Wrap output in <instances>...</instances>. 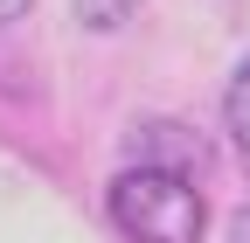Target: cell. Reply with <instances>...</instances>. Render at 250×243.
Returning a JSON list of instances; mask_svg holds the SVG:
<instances>
[{
    "mask_svg": "<svg viewBox=\"0 0 250 243\" xmlns=\"http://www.w3.org/2000/svg\"><path fill=\"white\" fill-rule=\"evenodd\" d=\"M104 202L132 243H202V223H208L202 188L181 174H160V167H125Z\"/></svg>",
    "mask_w": 250,
    "mask_h": 243,
    "instance_id": "cell-1",
    "label": "cell"
},
{
    "mask_svg": "<svg viewBox=\"0 0 250 243\" xmlns=\"http://www.w3.org/2000/svg\"><path fill=\"white\" fill-rule=\"evenodd\" d=\"M132 153H139L132 167H160V174H181L188 181V174L208 160V146L188 132V125H167V118H160V125H139L132 132Z\"/></svg>",
    "mask_w": 250,
    "mask_h": 243,
    "instance_id": "cell-2",
    "label": "cell"
},
{
    "mask_svg": "<svg viewBox=\"0 0 250 243\" xmlns=\"http://www.w3.org/2000/svg\"><path fill=\"white\" fill-rule=\"evenodd\" d=\"M223 132H229L236 160H243V174H250V56L236 63V77H229V90H223Z\"/></svg>",
    "mask_w": 250,
    "mask_h": 243,
    "instance_id": "cell-3",
    "label": "cell"
},
{
    "mask_svg": "<svg viewBox=\"0 0 250 243\" xmlns=\"http://www.w3.org/2000/svg\"><path fill=\"white\" fill-rule=\"evenodd\" d=\"M70 7H77L83 28H98V35H104V28H125V21L139 14V0H70Z\"/></svg>",
    "mask_w": 250,
    "mask_h": 243,
    "instance_id": "cell-4",
    "label": "cell"
},
{
    "mask_svg": "<svg viewBox=\"0 0 250 243\" xmlns=\"http://www.w3.org/2000/svg\"><path fill=\"white\" fill-rule=\"evenodd\" d=\"M229 243H250V208H236V216H229Z\"/></svg>",
    "mask_w": 250,
    "mask_h": 243,
    "instance_id": "cell-5",
    "label": "cell"
},
{
    "mask_svg": "<svg viewBox=\"0 0 250 243\" xmlns=\"http://www.w3.org/2000/svg\"><path fill=\"white\" fill-rule=\"evenodd\" d=\"M28 7H35V0H0V28H7V21H21Z\"/></svg>",
    "mask_w": 250,
    "mask_h": 243,
    "instance_id": "cell-6",
    "label": "cell"
}]
</instances>
